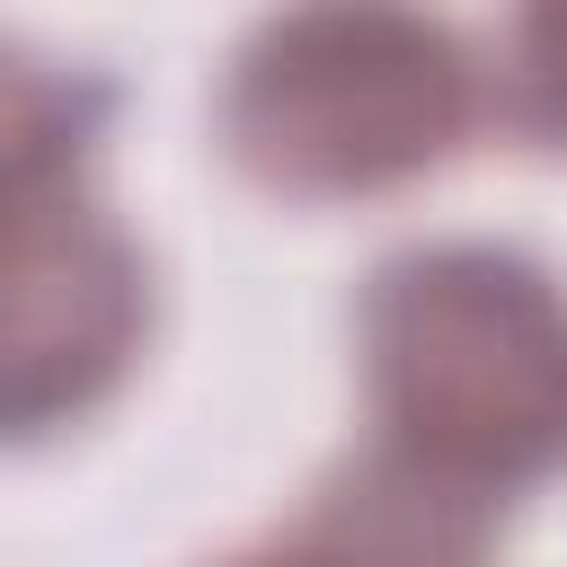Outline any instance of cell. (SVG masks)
<instances>
[{"instance_id":"cell-1","label":"cell","mask_w":567,"mask_h":567,"mask_svg":"<svg viewBox=\"0 0 567 567\" xmlns=\"http://www.w3.org/2000/svg\"><path fill=\"white\" fill-rule=\"evenodd\" d=\"M354 346L372 434L292 540L478 549L567 478V275L532 248L434 239L390 257Z\"/></svg>"},{"instance_id":"cell-2","label":"cell","mask_w":567,"mask_h":567,"mask_svg":"<svg viewBox=\"0 0 567 567\" xmlns=\"http://www.w3.org/2000/svg\"><path fill=\"white\" fill-rule=\"evenodd\" d=\"M487 80L434 0H284L213 97V133L257 195L354 204L399 195L470 151Z\"/></svg>"},{"instance_id":"cell-3","label":"cell","mask_w":567,"mask_h":567,"mask_svg":"<svg viewBox=\"0 0 567 567\" xmlns=\"http://www.w3.org/2000/svg\"><path fill=\"white\" fill-rule=\"evenodd\" d=\"M151 346V257L97 186V106L0 71V452L80 434Z\"/></svg>"},{"instance_id":"cell-4","label":"cell","mask_w":567,"mask_h":567,"mask_svg":"<svg viewBox=\"0 0 567 567\" xmlns=\"http://www.w3.org/2000/svg\"><path fill=\"white\" fill-rule=\"evenodd\" d=\"M505 106L532 142L567 151V0H514L505 27Z\"/></svg>"},{"instance_id":"cell-5","label":"cell","mask_w":567,"mask_h":567,"mask_svg":"<svg viewBox=\"0 0 567 567\" xmlns=\"http://www.w3.org/2000/svg\"><path fill=\"white\" fill-rule=\"evenodd\" d=\"M0 71H9V62H0Z\"/></svg>"}]
</instances>
